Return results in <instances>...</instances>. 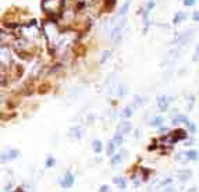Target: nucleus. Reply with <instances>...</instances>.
<instances>
[{
    "mask_svg": "<svg viewBox=\"0 0 199 192\" xmlns=\"http://www.w3.org/2000/svg\"><path fill=\"white\" fill-rule=\"evenodd\" d=\"M125 86H124V85H121L120 86V88H118V92H117V95H118V96H124V95H125Z\"/></svg>",
    "mask_w": 199,
    "mask_h": 192,
    "instance_id": "25",
    "label": "nucleus"
},
{
    "mask_svg": "<svg viewBox=\"0 0 199 192\" xmlns=\"http://www.w3.org/2000/svg\"><path fill=\"white\" fill-rule=\"evenodd\" d=\"M199 60V45L196 46V50H195V56H193V61H198Z\"/></svg>",
    "mask_w": 199,
    "mask_h": 192,
    "instance_id": "30",
    "label": "nucleus"
},
{
    "mask_svg": "<svg viewBox=\"0 0 199 192\" xmlns=\"http://www.w3.org/2000/svg\"><path fill=\"white\" fill-rule=\"evenodd\" d=\"M196 0H184V6H188V7H192V6H195Z\"/></svg>",
    "mask_w": 199,
    "mask_h": 192,
    "instance_id": "27",
    "label": "nucleus"
},
{
    "mask_svg": "<svg viewBox=\"0 0 199 192\" xmlns=\"http://www.w3.org/2000/svg\"><path fill=\"white\" fill-rule=\"evenodd\" d=\"M120 36H121V27H116L110 33V38H112V41H118Z\"/></svg>",
    "mask_w": 199,
    "mask_h": 192,
    "instance_id": "10",
    "label": "nucleus"
},
{
    "mask_svg": "<svg viewBox=\"0 0 199 192\" xmlns=\"http://www.w3.org/2000/svg\"><path fill=\"white\" fill-rule=\"evenodd\" d=\"M176 160L180 161V163H182V164H185V163H188V161H189V157H188L187 153L180 152V153H177V155H176Z\"/></svg>",
    "mask_w": 199,
    "mask_h": 192,
    "instance_id": "9",
    "label": "nucleus"
},
{
    "mask_svg": "<svg viewBox=\"0 0 199 192\" xmlns=\"http://www.w3.org/2000/svg\"><path fill=\"white\" fill-rule=\"evenodd\" d=\"M162 124H163V118H162V117H156V118H153V120H152V122H150V125H155V127H160Z\"/></svg>",
    "mask_w": 199,
    "mask_h": 192,
    "instance_id": "22",
    "label": "nucleus"
},
{
    "mask_svg": "<svg viewBox=\"0 0 199 192\" xmlns=\"http://www.w3.org/2000/svg\"><path fill=\"white\" fill-rule=\"evenodd\" d=\"M73 138H77V139H79L82 136V130L81 128H73L71 130V134H70Z\"/></svg>",
    "mask_w": 199,
    "mask_h": 192,
    "instance_id": "18",
    "label": "nucleus"
},
{
    "mask_svg": "<svg viewBox=\"0 0 199 192\" xmlns=\"http://www.w3.org/2000/svg\"><path fill=\"white\" fill-rule=\"evenodd\" d=\"M155 4H156V2H155V0H150V2L148 3V6H146L145 11H143V19H145V29L148 28V25H149V14H150L152 8L155 7Z\"/></svg>",
    "mask_w": 199,
    "mask_h": 192,
    "instance_id": "4",
    "label": "nucleus"
},
{
    "mask_svg": "<svg viewBox=\"0 0 199 192\" xmlns=\"http://www.w3.org/2000/svg\"><path fill=\"white\" fill-rule=\"evenodd\" d=\"M73 184H74V175L71 174V171H67V174L61 180V186L63 188H70V186H73Z\"/></svg>",
    "mask_w": 199,
    "mask_h": 192,
    "instance_id": "5",
    "label": "nucleus"
},
{
    "mask_svg": "<svg viewBox=\"0 0 199 192\" xmlns=\"http://www.w3.org/2000/svg\"><path fill=\"white\" fill-rule=\"evenodd\" d=\"M143 99H145V97H141V96H135V100H134V102H135V105H137V106L142 105V103L145 102V100H143Z\"/></svg>",
    "mask_w": 199,
    "mask_h": 192,
    "instance_id": "24",
    "label": "nucleus"
},
{
    "mask_svg": "<svg viewBox=\"0 0 199 192\" xmlns=\"http://www.w3.org/2000/svg\"><path fill=\"white\" fill-rule=\"evenodd\" d=\"M116 146L117 145L114 143V141H112V142H109V145H107V155H113L114 153V149H116Z\"/></svg>",
    "mask_w": 199,
    "mask_h": 192,
    "instance_id": "21",
    "label": "nucleus"
},
{
    "mask_svg": "<svg viewBox=\"0 0 199 192\" xmlns=\"http://www.w3.org/2000/svg\"><path fill=\"white\" fill-rule=\"evenodd\" d=\"M157 107L160 111H166L168 107V97L166 95H159L157 96Z\"/></svg>",
    "mask_w": 199,
    "mask_h": 192,
    "instance_id": "3",
    "label": "nucleus"
},
{
    "mask_svg": "<svg viewBox=\"0 0 199 192\" xmlns=\"http://www.w3.org/2000/svg\"><path fill=\"white\" fill-rule=\"evenodd\" d=\"M192 19L193 21H196V22H199V10H196L195 13L192 14Z\"/></svg>",
    "mask_w": 199,
    "mask_h": 192,
    "instance_id": "29",
    "label": "nucleus"
},
{
    "mask_svg": "<svg viewBox=\"0 0 199 192\" xmlns=\"http://www.w3.org/2000/svg\"><path fill=\"white\" fill-rule=\"evenodd\" d=\"M185 138H187V132L182 131V130H177L176 132L173 134V138L170 139V142L171 143H176L177 141H180V139H185Z\"/></svg>",
    "mask_w": 199,
    "mask_h": 192,
    "instance_id": "7",
    "label": "nucleus"
},
{
    "mask_svg": "<svg viewBox=\"0 0 199 192\" xmlns=\"http://www.w3.org/2000/svg\"><path fill=\"white\" fill-rule=\"evenodd\" d=\"M18 156H20V150L18 149H10L9 152L2 155V160L3 161H11V160H14V159H17Z\"/></svg>",
    "mask_w": 199,
    "mask_h": 192,
    "instance_id": "2",
    "label": "nucleus"
},
{
    "mask_svg": "<svg viewBox=\"0 0 199 192\" xmlns=\"http://www.w3.org/2000/svg\"><path fill=\"white\" fill-rule=\"evenodd\" d=\"M110 56V52L109 50H106V52H103V56H102V58H100V63H104V60H106L107 57Z\"/></svg>",
    "mask_w": 199,
    "mask_h": 192,
    "instance_id": "28",
    "label": "nucleus"
},
{
    "mask_svg": "<svg viewBox=\"0 0 199 192\" xmlns=\"http://www.w3.org/2000/svg\"><path fill=\"white\" fill-rule=\"evenodd\" d=\"M187 155H188V157H189V160H198L199 159V155H198V152L196 150H188L187 152Z\"/></svg>",
    "mask_w": 199,
    "mask_h": 192,
    "instance_id": "20",
    "label": "nucleus"
},
{
    "mask_svg": "<svg viewBox=\"0 0 199 192\" xmlns=\"http://www.w3.org/2000/svg\"><path fill=\"white\" fill-rule=\"evenodd\" d=\"M100 191H102V192H107V191H110V188H109L107 185H102V186H100Z\"/></svg>",
    "mask_w": 199,
    "mask_h": 192,
    "instance_id": "31",
    "label": "nucleus"
},
{
    "mask_svg": "<svg viewBox=\"0 0 199 192\" xmlns=\"http://www.w3.org/2000/svg\"><path fill=\"white\" fill-rule=\"evenodd\" d=\"M63 7V0H42V8L48 13H57Z\"/></svg>",
    "mask_w": 199,
    "mask_h": 192,
    "instance_id": "1",
    "label": "nucleus"
},
{
    "mask_svg": "<svg viewBox=\"0 0 199 192\" xmlns=\"http://www.w3.org/2000/svg\"><path fill=\"white\" fill-rule=\"evenodd\" d=\"M113 141H114V143L117 145V146H120V145L123 143V135H121L120 131L114 134V138H113Z\"/></svg>",
    "mask_w": 199,
    "mask_h": 192,
    "instance_id": "19",
    "label": "nucleus"
},
{
    "mask_svg": "<svg viewBox=\"0 0 199 192\" xmlns=\"http://www.w3.org/2000/svg\"><path fill=\"white\" fill-rule=\"evenodd\" d=\"M191 175H192V171L188 169H184V170H180V171H177V177H178L180 181H188L191 178Z\"/></svg>",
    "mask_w": 199,
    "mask_h": 192,
    "instance_id": "6",
    "label": "nucleus"
},
{
    "mask_svg": "<svg viewBox=\"0 0 199 192\" xmlns=\"http://www.w3.org/2000/svg\"><path fill=\"white\" fill-rule=\"evenodd\" d=\"M178 122H184L185 125H188V124H189V120H188L185 116H177V117H174V120H173V125H177Z\"/></svg>",
    "mask_w": 199,
    "mask_h": 192,
    "instance_id": "12",
    "label": "nucleus"
},
{
    "mask_svg": "<svg viewBox=\"0 0 199 192\" xmlns=\"http://www.w3.org/2000/svg\"><path fill=\"white\" fill-rule=\"evenodd\" d=\"M131 130H132V124L129 121H121L118 124V131L121 134H128Z\"/></svg>",
    "mask_w": 199,
    "mask_h": 192,
    "instance_id": "8",
    "label": "nucleus"
},
{
    "mask_svg": "<svg viewBox=\"0 0 199 192\" xmlns=\"http://www.w3.org/2000/svg\"><path fill=\"white\" fill-rule=\"evenodd\" d=\"M113 182L117 184L118 188H120V189H125V186H127V181L124 180L123 177H116L114 180H113Z\"/></svg>",
    "mask_w": 199,
    "mask_h": 192,
    "instance_id": "13",
    "label": "nucleus"
},
{
    "mask_svg": "<svg viewBox=\"0 0 199 192\" xmlns=\"http://www.w3.org/2000/svg\"><path fill=\"white\" fill-rule=\"evenodd\" d=\"M54 163H56V161H54V159L52 157V156H49L48 160H46V167H48V169H50V167L54 166Z\"/></svg>",
    "mask_w": 199,
    "mask_h": 192,
    "instance_id": "23",
    "label": "nucleus"
},
{
    "mask_svg": "<svg viewBox=\"0 0 199 192\" xmlns=\"http://www.w3.org/2000/svg\"><path fill=\"white\" fill-rule=\"evenodd\" d=\"M129 4H131V2H125L124 3V6L121 7V10L118 11V15L120 17H124L127 13H128V8H129Z\"/></svg>",
    "mask_w": 199,
    "mask_h": 192,
    "instance_id": "17",
    "label": "nucleus"
},
{
    "mask_svg": "<svg viewBox=\"0 0 199 192\" xmlns=\"http://www.w3.org/2000/svg\"><path fill=\"white\" fill-rule=\"evenodd\" d=\"M92 147H93V152H95V153H100L102 149H103V146H102V142L98 141V139L92 142Z\"/></svg>",
    "mask_w": 199,
    "mask_h": 192,
    "instance_id": "15",
    "label": "nucleus"
},
{
    "mask_svg": "<svg viewBox=\"0 0 199 192\" xmlns=\"http://www.w3.org/2000/svg\"><path fill=\"white\" fill-rule=\"evenodd\" d=\"M187 127H188V130H189V132H191V134H195V132H196V127H195V124L189 122V124H188Z\"/></svg>",
    "mask_w": 199,
    "mask_h": 192,
    "instance_id": "26",
    "label": "nucleus"
},
{
    "mask_svg": "<svg viewBox=\"0 0 199 192\" xmlns=\"http://www.w3.org/2000/svg\"><path fill=\"white\" fill-rule=\"evenodd\" d=\"M185 18H187V14H185L184 11H178V13L176 14V17H174V24H178V22L184 21Z\"/></svg>",
    "mask_w": 199,
    "mask_h": 192,
    "instance_id": "14",
    "label": "nucleus"
},
{
    "mask_svg": "<svg viewBox=\"0 0 199 192\" xmlns=\"http://www.w3.org/2000/svg\"><path fill=\"white\" fill-rule=\"evenodd\" d=\"M132 113H134V107H132V106H127V107L121 111V117H123V118H128V117L132 116Z\"/></svg>",
    "mask_w": 199,
    "mask_h": 192,
    "instance_id": "11",
    "label": "nucleus"
},
{
    "mask_svg": "<svg viewBox=\"0 0 199 192\" xmlns=\"http://www.w3.org/2000/svg\"><path fill=\"white\" fill-rule=\"evenodd\" d=\"M123 161V157H121V153L120 155H116V156H113L112 157V160H110V163H112V166L113 167H117L118 164Z\"/></svg>",
    "mask_w": 199,
    "mask_h": 192,
    "instance_id": "16",
    "label": "nucleus"
}]
</instances>
